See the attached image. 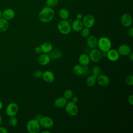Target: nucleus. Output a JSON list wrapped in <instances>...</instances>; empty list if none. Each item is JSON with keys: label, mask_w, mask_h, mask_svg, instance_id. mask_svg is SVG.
<instances>
[{"label": "nucleus", "mask_w": 133, "mask_h": 133, "mask_svg": "<svg viewBox=\"0 0 133 133\" xmlns=\"http://www.w3.org/2000/svg\"><path fill=\"white\" fill-rule=\"evenodd\" d=\"M55 14L54 10L51 7L47 6L43 7L39 11L38 19L42 22H49L54 18Z\"/></svg>", "instance_id": "nucleus-1"}, {"label": "nucleus", "mask_w": 133, "mask_h": 133, "mask_svg": "<svg viewBox=\"0 0 133 133\" xmlns=\"http://www.w3.org/2000/svg\"><path fill=\"white\" fill-rule=\"evenodd\" d=\"M97 46L101 52H107L112 47V42L107 37L103 36L98 39Z\"/></svg>", "instance_id": "nucleus-2"}, {"label": "nucleus", "mask_w": 133, "mask_h": 133, "mask_svg": "<svg viewBox=\"0 0 133 133\" xmlns=\"http://www.w3.org/2000/svg\"><path fill=\"white\" fill-rule=\"evenodd\" d=\"M59 32L63 35L69 34L71 31V26L69 21L67 20H62L57 24Z\"/></svg>", "instance_id": "nucleus-3"}, {"label": "nucleus", "mask_w": 133, "mask_h": 133, "mask_svg": "<svg viewBox=\"0 0 133 133\" xmlns=\"http://www.w3.org/2000/svg\"><path fill=\"white\" fill-rule=\"evenodd\" d=\"M40 128L39 121L35 118L30 119L26 124V129L29 133H38Z\"/></svg>", "instance_id": "nucleus-4"}, {"label": "nucleus", "mask_w": 133, "mask_h": 133, "mask_svg": "<svg viewBox=\"0 0 133 133\" xmlns=\"http://www.w3.org/2000/svg\"><path fill=\"white\" fill-rule=\"evenodd\" d=\"M65 111L66 113L70 116H76L79 111V109L78 106L75 103L72 101L67 102L66 105H65Z\"/></svg>", "instance_id": "nucleus-5"}, {"label": "nucleus", "mask_w": 133, "mask_h": 133, "mask_svg": "<svg viewBox=\"0 0 133 133\" xmlns=\"http://www.w3.org/2000/svg\"><path fill=\"white\" fill-rule=\"evenodd\" d=\"M88 54L90 61H92L93 62L97 63L99 62L102 58L101 51L99 49H97L96 48L90 49Z\"/></svg>", "instance_id": "nucleus-6"}, {"label": "nucleus", "mask_w": 133, "mask_h": 133, "mask_svg": "<svg viewBox=\"0 0 133 133\" xmlns=\"http://www.w3.org/2000/svg\"><path fill=\"white\" fill-rule=\"evenodd\" d=\"M19 111V107L18 104L15 102L9 103L6 109V113L9 116H14L17 115Z\"/></svg>", "instance_id": "nucleus-7"}, {"label": "nucleus", "mask_w": 133, "mask_h": 133, "mask_svg": "<svg viewBox=\"0 0 133 133\" xmlns=\"http://www.w3.org/2000/svg\"><path fill=\"white\" fill-rule=\"evenodd\" d=\"M82 22L85 27L90 29L92 28L95 22L94 16L91 14H87L83 17Z\"/></svg>", "instance_id": "nucleus-8"}, {"label": "nucleus", "mask_w": 133, "mask_h": 133, "mask_svg": "<svg viewBox=\"0 0 133 133\" xmlns=\"http://www.w3.org/2000/svg\"><path fill=\"white\" fill-rule=\"evenodd\" d=\"M39 123L41 127L45 128H50L54 125V121L49 116H42L39 120Z\"/></svg>", "instance_id": "nucleus-9"}, {"label": "nucleus", "mask_w": 133, "mask_h": 133, "mask_svg": "<svg viewBox=\"0 0 133 133\" xmlns=\"http://www.w3.org/2000/svg\"><path fill=\"white\" fill-rule=\"evenodd\" d=\"M119 54L117 50L115 49H110L107 52V58L108 60L112 62L117 61L119 58Z\"/></svg>", "instance_id": "nucleus-10"}, {"label": "nucleus", "mask_w": 133, "mask_h": 133, "mask_svg": "<svg viewBox=\"0 0 133 133\" xmlns=\"http://www.w3.org/2000/svg\"><path fill=\"white\" fill-rule=\"evenodd\" d=\"M121 22L122 24L125 27L128 28L131 26L132 24V17L128 14H124L121 18Z\"/></svg>", "instance_id": "nucleus-11"}, {"label": "nucleus", "mask_w": 133, "mask_h": 133, "mask_svg": "<svg viewBox=\"0 0 133 133\" xmlns=\"http://www.w3.org/2000/svg\"><path fill=\"white\" fill-rule=\"evenodd\" d=\"M117 51L120 56H128L131 51L130 47L127 44H122L118 46Z\"/></svg>", "instance_id": "nucleus-12"}, {"label": "nucleus", "mask_w": 133, "mask_h": 133, "mask_svg": "<svg viewBox=\"0 0 133 133\" xmlns=\"http://www.w3.org/2000/svg\"><path fill=\"white\" fill-rule=\"evenodd\" d=\"M42 77L43 78V80L47 83H52L55 78L54 73L49 70H46L43 72Z\"/></svg>", "instance_id": "nucleus-13"}, {"label": "nucleus", "mask_w": 133, "mask_h": 133, "mask_svg": "<svg viewBox=\"0 0 133 133\" xmlns=\"http://www.w3.org/2000/svg\"><path fill=\"white\" fill-rule=\"evenodd\" d=\"M96 82L101 86H107L110 83V79L107 75L100 74L97 77Z\"/></svg>", "instance_id": "nucleus-14"}, {"label": "nucleus", "mask_w": 133, "mask_h": 133, "mask_svg": "<svg viewBox=\"0 0 133 133\" xmlns=\"http://www.w3.org/2000/svg\"><path fill=\"white\" fill-rule=\"evenodd\" d=\"M51 60L50 57L48 54L43 53L40 54L37 58V61L41 65H46L49 63Z\"/></svg>", "instance_id": "nucleus-15"}, {"label": "nucleus", "mask_w": 133, "mask_h": 133, "mask_svg": "<svg viewBox=\"0 0 133 133\" xmlns=\"http://www.w3.org/2000/svg\"><path fill=\"white\" fill-rule=\"evenodd\" d=\"M86 43L87 47H88L90 49L96 48L97 47L98 39L95 35H89L88 37H87Z\"/></svg>", "instance_id": "nucleus-16"}, {"label": "nucleus", "mask_w": 133, "mask_h": 133, "mask_svg": "<svg viewBox=\"0 0 133 133\" xmlns=\"http://www.w3.org/2000/svg\"><path fill=\"white\" fill-rule=\"evenodd\" d=\"M15 16V12L11 8H7L3 11V18L7 20L12 19Z\"/></svg>", "instance_id": "nucleus-17"}, {"label": "nucleus", "mask_w": 133, "mask_h": 133, "mask_svg": "<svg viewBox=\"0 0 133 133\" xmlns=\"http://www.w3.org/2000/svg\"><path fill=\"white\" fill-rule=\"evenodd\" d=\"M71 29L75 32H79L84 26L82 20L76 19L73 21L71 24Z\"/></svg>", "instance_id": "nucleus-18"}, {"label": "nucleus", "mask_w": 133, "mask_h": 133, "mask_svg": "<svg viewBox=\"0 0 133 133\" xmlns=\"http://www.w3.org/2000/svg\"><path fill=\"white\" fill-rule=\"evenodd\" d=\"M90 60L89 56L87 54H82L78 57L79 64L82 66L88 65L90 63Z\"/></svg>", "instance_id": "nucleus-19"}, {"label": "nucleus", "mask_w": 133, "mask_h": 133, "mask_svg": "<svg viewBox=\"0 0 133 133\" xmlns=\"http://www.w3.org/2000/svg\"><path fill=\"white\" fill-rule=\"evenodd\" d=\"M67 103V99L64 97H60L56 99L54 101V105L57 108H62L65 107Z\"/></svg>", "instance_id": "nucleus-20"}, {"label": "nucleus", "mask_w": 133, "mask_h": 133, "mask_svg": "<svg viewBox=\"0 0 133 133\" xmlns=\"http://www.w3.org/2000/svg\"><path fill=\"white\" fill-rule=\"evenodd\" d=\"M39 46L41 48L42 52L45 54H49L53 49L52 45L48 42L43 43Z\"/></svg>", "instance_id": "nucleus-21"}, {"label": "nucleus", "mask_w": 133, "mask_h": 133, "mask_svg": "<svg viewBox=\"0 0 133 133\" xmlns=\"http://www.w3.org/2000/svg\"><path fill=\"white\" fill-rule=\"evenodd\" d=\"M9 22L6 19L2 18L0 19V32H4L7 31L9 28Z\"/></svg>", "instance_id": "nucleus-22"}, {"label": "nucleus", "mask_w": 133, "mask_h": 133, "mask_svg": "<svg viewBox=\"0 0 133 133\" xmlns=\"http://www.w3.org/2000/svg\"><path fill=\"white\" fill-rule=\"evenodd\" d=\"M49 54V55L50 57V59L53 60H57L59 59L62 55L61 51L58 49H56L55 50L52 49L51 51Z\"/></svg>", "instance_id": "nucleus-23"}, {"label": "nucleus", "mask_w": 133, "mask_h": 133, "mask_svg": "<svg viewBox=\"0 0 133 133\" xmlns=\"http://www.w3.org/2000/svg\"><path fill=\"white\" fill-rule=\"evenodd\" d=\"M97 77L94 75H89L86 79V84L88 87H92L95 85L96 83Z\"/></svg>", "instance_id": "nucleus-24"}, {"label": "nucleus", "mask_w": 133, "mask_h": 133, "mask_svg": "<svg viewBox=\"0 0 133 133\" xmlns=\"http://www.w3.org/2000/svg\"><path fill=\"white\" fill-rule=\"evenodd\" d=\"M59 16L62 20H67L69 17V12L65 8H61L59 11Z\"/></svg>", "instance_id": "nucleus-25"}, {"label": "nucleus", "mask_w": 133, "mask_h": 133, "mask_svg": "<svg viewBox=\"0 0 133 133\" xmlns=\"http://www.w3.org/2000/svg\"><path fill=\"white\" fill-rule=\"evenodd\" d=\"M73 72L77 75H83V66L81 64H76L73 68Z\"/></svg>", "instance_id": "nucleus-26"}, {"label": "nucleus", "mask_w": 133, "mask_h": 133, "mask_svg": "<svg viewBox=\"0 0 133 133\" xmlns=\"http://www.w3.org/2000/svg\"><path fill=\"white\" fill-rule=\"evenodd\" d=\"M80 31L81 36L83 38H87L90 35V31L89 28H88L87 27H83Z\"/></svg>", "instance_id": "nucleus-27"}, {"label": "nucleus", "mask_w": 133, "mask_h": 133, "mask_svg": "<svg viewBox=\"0 0 133 133\" xmlns=\"http://www.w3.org/2000/svg\"><path fill=\"white\" fill-rule=\"evenodd\" d=\"M91 71H92V75H94V76H95L96 77L99 76L101 73V69L100 68L99 66H98L97 65L94 66L91 69Z\"/></svg>", "instance_id": "nucleus-28"}, {"label": "nucleus", "mask_w": 133, "mask_h": 133, "mask_svg": "<svg viewBox=\"0 0 133 133\" xmlns=\"http://www.w3.org/2000/svg\"><path fill=\"white\" fill-rule=\"evenodd\" d=\"M73 96V92L71 89H66L63 93V97L66 99H70Z\"/></svg>", "instance_id": "nucleus-29"}, {"label": "nucleus", "mask_w": 133, "mask_h": 133, "mask_svg": "<svg viewBox=\"0 0 133 133\" xmlns=\"http://www.w3.org/2000/svg\"><path fill=\"white\" fill-rule=\"evenodd\" d=\"M8 122H9V124L10 126H16L18 124V119L15 117V116H11V117H9Z\"/></svg>", "instance_id": "nucleus-30"}, {"label": "nucleus", "mask_w": 133, "mask_h": 133, "mask_svg": "<svg viewBox=\"0 0 133 133\" xmlns=\"http://www.w3.org/2000/svg\"><path fill=\"white\" fill-rule=\"evenodd\" d=\"M59 2V0H46V4L47 6L52 7L56 6Z\"/></svg>", "instance_id": "nucleus-31"}, {"label": "nucleus", "mask_w": 133, "mask_h": 133, "mask_svg": "<svg viewBox=\"0 0 133 133\" xmlns=\"http://www.w3.org/2000/svg\"><path fill=\"white\" fill-rule=\"evenodd\" d=\"M125 84L128 86H132L133 85V76L129 75L127 76L125 79Z\"/></svg>", "instance_id": "nucleus-32"}, {"label": "nucleus", "mask_w": 133, "mask_h": 133, "mask_svg": "<svg viewBox=\"0 0 133 133\" xmlns=\"http://www.w3.org/2000/svg\"><path fill=\"white\" fill-rule=\"evenodd\" d=\"M42 75H43V72H42V71L39 70H35L33 73V76L36 78H39L42 77Z\"/></svg>", "instance_id": "nucleus-33"}, {"label": "nucleus", "mask_w": 133, "mask_h": 133, "mask_svg": "<svg viewBox=\"0 0 133 133\" xmlns=\"http://www.w3.org/2000/svg\"><path fill=\"white\" fill-rule=\"evenodd\" d=\"M90 72V69L88 65L83 66V75L86 76L88 75Z\"/></svg>", "instance_id": "nucleus-34"}, {"label": "nucleus", "mask_w": 133, "mask_h": 133, "mask_svg": "<svg viewBox=\"0 0 133 133\" xmlns=\"http://www.w3.org/2000/svg\"><path fill=\"white\" fill-rule=\"evenodd\" d=\"M127 34L130 37H132L133 36V28L131 26L128 27L127 30Z\"/></svg>", "instance_id": "nucleus-35"}, {"label": "nucleus", "mask_w": 133, "mask_h": 133, "mask_svg": "<svg viewBox=\"0 0 133 133\" xmlns=\"http://www.w3.org/2000/svg\"><path fill=\"white\" fill-rule=\"evenodd\" d=\"M34 51L36 54H41L42 52V49H41V48L40 47V46L36 47L34 49Z\"/></svg>", "instance_id": "nucleus-36"}, {"label": "nucleus", "mask_w": 133, "mask_h": 133, "mask_svg": "<svg viewBox=\"0 0 133 133\" xmlns=\"http://www.w3.org/2000/svg\"><path fill=\"white\" fill-rule=\"evenodd\" d=\"M7 129L3 126H0V133H7Z\"/></svg>", "instance_id": "nucleus-37"}, {"label": "nucleus", "mask_w": 133, "mask_h": 133, "mask_svg": "<svg viewBox=\"0 0 133 133\" xmlns=\"http://www.w3.org/2000/svg\"><path fill=\"white\" fill-rule=\"evenodd\" d=\"M128 100L129 103L131 105H132V104H133V95H130L128 97Z\"/></svg>", "instance_id": "nucleus-38"}, {"label": "nucleus", "mask_w": 133, "mask_h": 133, "mask_svg": "<svg viewBox=\"0 0 133 133\" xmlns=\"http://www.w3.org/2000/svg\"><path fill=\"white\" fill-rule=\"evenodd\" d=\"M72 101L73 102H74V103H76L78 102V97H76V96H74V97L73 96V97H72Z\"/></svg>", "instance_id": "nucleus-39"}, {"label": "nucleus", "mask_w": 133, "mask_h": 133, "mask_svg": "<svg viewBox=\"0 0 133 133\" xmlns=\"http://www.w3.org/2000/svg\"><path fill=\"white\" fill-rule=\"evenodd\" d=\"M76 17V19H77L82 20V19H83V15H82L81 14H77Z\"/></svg>", "instance_id": "nucleus-40"}, {"label": "nucleus", "mask_w": 133, "mask_h": 133, "mask_svg": "<svg viewBox=\"0 0 133 133\" xmlns=\"http://www.w3.org/2000/svg\"><path fill=\"white\" fill-rule=\"evenodd\" d=\"M42 117V115H41V114H36V115H35V119H36V120H37V121H39V120Z\"/></svg>", "instance_id": "nucleus-41"}, {"label": "nucleus", "mask_w": 133, "mask_h": 133, "mask_svg": "<svg viewBox=\"0 0 133 133\" xmlns=\"http://www.w3.org/2000/svg\"><path fill=\"white\" fill-rule=\"evenodd\" d=\"M128 56L129 59L131 61H132V60H133V54H132V52H131L128 55Z\"/></svg>", "instance_id": "nucleus-42"}, {"label": "nucleus", "mask_w": 133, "mask_h": 133, "mask_svg": "<svg viewBox=\"0 0 133 133\" xmlns=\"http://www.w3.org/2000/svg\"><path fill=\"white\" fill-rule=\"evenodd\" d=\"M3 104L2 102L0 100V110L3 108Z\"/></svg>", "instance_id": "nucleus-43"}, {"label": "nucleus", "mask_w": 133, "mask_h": 133, "mask_svg": "<svg viewBox=\"0 0 133 133\" xmlns=\"http://www.w3.org/2000/svg\"><path fill=\"white\" fill-rule=\"evenodd\" d=\"M3 18V11L0 10V19Z\"/></svg>", "instance_id": "nucleus-44"}, {"label": "nucleus", "mask_w": 133, "mask_h": 133, "mask_svg": "<svg viewBox=\"0 0 133 133\" xmlns=\"http://www.w3.org/2000/svg\"><path fill=\"white\" fill-rule=\"evenodd\" d=\"M2 116H1V115H0V125H1L2 123Z\"/></svg>", "instance_id": "nucleus-45"}, {"label": "nucleus", "mask_w": 133, "mask_h": 133, "mask_svg": "<svg viewBox=\"0 0 133 133\" xmlns=\"http://www.w3.org/2000/svg\"><path fill=\"white\" fill-rule=\"evenodd\" d=\"M42 133H50V131H47V130H45V131H42Z\"/></svg>", "instance_id": "nucleus-46"}]
</instances>
